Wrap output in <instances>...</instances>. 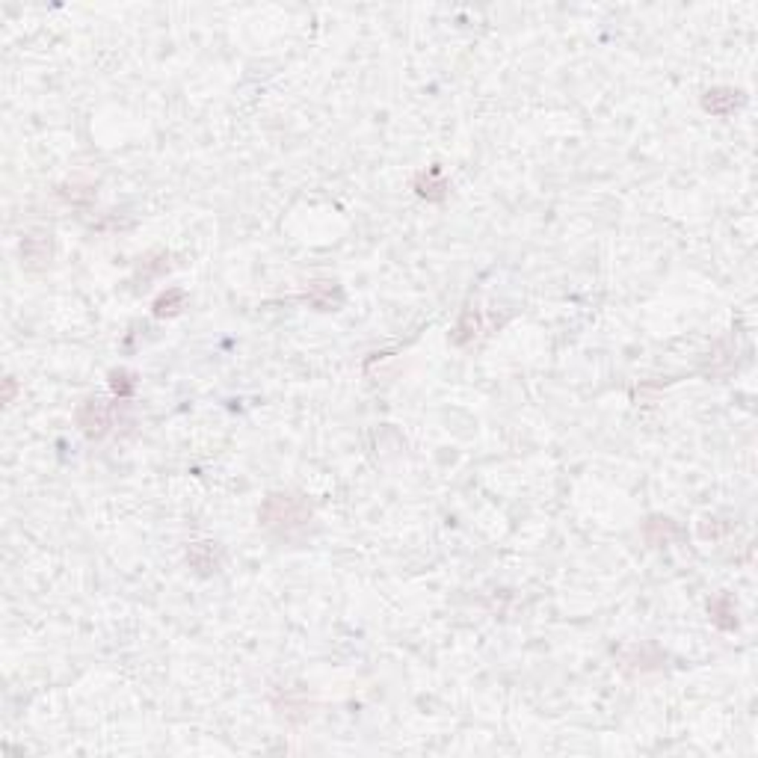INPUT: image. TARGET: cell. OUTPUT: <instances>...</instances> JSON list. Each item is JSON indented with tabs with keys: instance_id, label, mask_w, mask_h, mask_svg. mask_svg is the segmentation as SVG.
<instances>
[{
	"instance_id": "2",
	"label": "cell",
	"mask_w": 758,
	"mask_h": 758,
	"mask_svg": "<svg viewBox=\"0 0 758 758\" xmlns=\"http://www.w3.org/2000/svg\"><path fill=\"white\" fill-rule=\"evenodd\" d=\"M77 424H81V429L89 438H101L110 427V406L104 400L89 398L81 409H77Z\"/></svg>"
},
{
	"instance_id": "3",
	"label": "cell",
	"mask_w": 758,
	"mask_h": 758,
	"mask_svg": "<svg viewBox=\"0 0 758 758\" xmlns=\"http://www.w3.org/2000/svg\"><path fill=\"white\" fill-rule=\"evenodd\" d=\"M181 302H184V293H181V290H169V293H163V297L154 302V314H157V318H163V314H178L181 311Z\"/></svg>"
},
{
	"instance_id": "1",
	"label": "cell",
	"mask_w": 758,
	"mask_h": 758,
	"mask_svg": "<svg viewBox=\"0 0 758 758\" xmlns=\"http://www.w3.org/2000/svg\"><path fill=\"white\" fill-rule=\"evenodd\" d=\"M309 518V507L293 495H270L261 507V522L267 527H293Z\"/></svg>"
}]
</instances>
